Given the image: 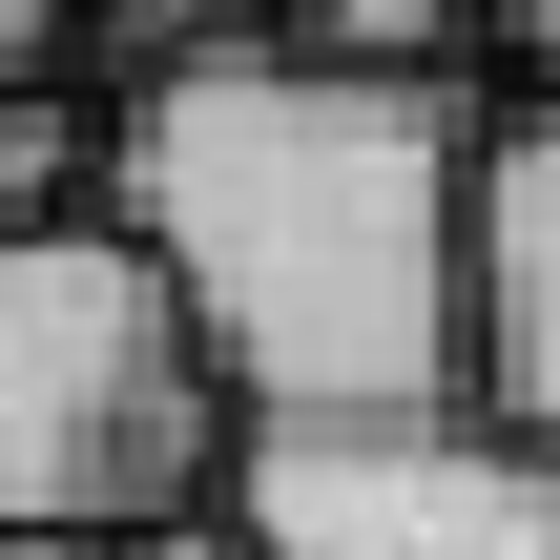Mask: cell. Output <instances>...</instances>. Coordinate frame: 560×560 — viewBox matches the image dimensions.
Wrapping results in <instances>:
<instances>
[{
  "mask_svg": "<svg viewBox=\"0 0 560 560\" xmlns=\"http://www.w3.org/2000/svg\"><path fill=\"white\" fill-rule=\"evenodd\" d=\"M229 42H291L270 0H83V62L104 83H187V62H229Z\"/></svg>",
  "mask_w": 560,
  "mask_h": 560,
  "instance_id": "7",
  "label": "cell"
},
{
  "mask_svg": "<svg viewBox=\"0 0 560 560\" xmlns=\"http://www.w3.org/2000/svg\"><path fill=\"white\" fill-rule=\"evenodd\" d=\"M0 560H125V540H0Z\"/></svg>",
  "mask_w": 560,
  "mask_h": 560,
  "instance_id": "11",
  "label": "cell"
},
{
  "mask_svg": "<svg viewBox=\"0 0 560 560\" xmlns=\"http://www.w3.org/2000/svg\"><path fill=\"white\" fill-rule=\"evenodd\" d=\"M478 83H353L229 42L104 104V229L187 291L249 416H436L478 395Z\"/></svg>",
  "mask_w": 560,
  "mask_h": 560,
  "instance_id": "1",
  "label": "cell"
},
{
  "mask_svg": "<svg viewBox=\"0 0 560 560\" xmlns=\"http://www.w3.org/2000/svg\"><path fill=\"white\" fill-rule=\"evenodd\" d=\"M478 21H499V0H312L291 42L353 62V83H478Z\"/></svg>",
  "mask_w": 560,
  "mask_h": 560,
  "instance_id": "6",
  "label": "cell"
},
{
  "mask_svg": "<svg viewBox=\"0 0 560 560\" xmlns=\"http://www.w3.org/2000/svg\"><path fill=\"white\" fill-rule=\"evenodd\" d=\"M42 229H104V125H83L62 83L0 104V249H42Z\"/></svg>",
  "mask_w": 560,
  "mask_h": 560,
  "instance_id": "5",
  "label": "cell"
},
{
  "mask_svg": "<svg viewBox=\"0 0 560 560\" xmlns=\"http://www.w3.org/2000/svg\"><path fill=\"white\" fill-rule=\"evenodd\" d=\"M270 21H312V0H270Z\"/></svg>",
  "mask_w": 560,
  "mask_h": 560,
  "instance_id": "12",
  "label": "cell"
},
{
  "mask_svg": "<svg viewBox=\"0 0 560 560\" xmlns=\"http://www.w3.org/2000/svg\"><path fill=\"white\" fill-rule=\"evenodd\" d=\"M62 62H83V0H0V104L62 83Z\"/></svg>",
  "mask_w": 560,
  "mask_h": 560,
  "instance_id": "8",
  "label": "cell"
},
{
  "mask_svg": "<svg viewBox=\"0 0 560 560\" xmlns=\"http://www.w3.org/2000/svg\"><path fill=\"white\" fill-rule=\"evenodd\" d=\"M125 560H270V540H249V520L208 499V520H145V540H125Z\"/></svg>",
  "mask_w": 560,
  "mask_h": 560,
  "instance_id": "9",
  "label": "cell"
},
{
  "mask_svg": "<svg viewBox=\"0 0 560 560\" xmlns=\"http://www.w3.org/2000/svg\"><path fill=\"white\" fill-rule=\"evenodd\" d=\"M229 520L270 560H560V457L520 416H249Z\"/></svg>",
  "mask_w": 560,
  "mask_h": 560,
  "instance_id": "3",
  "label": "cell"
},
{
  "mask_svg": "<svg viewBox=\"0 0 560 560\" xmlns=\"http://www.w3.org/2000/svg\"><path fill=\"white\" fill-rule=\"evenodd\" d=\"M249 457V395L208 374L187 291L125 229L0 249V540H145L208 520Z\"/></svg>",
  "mask_w": 560,
  "mask_h": 560,
  "instance_id": "2",
  "label": "cell"
},
{
  "mask_svg": "<svg viewBox=\"0 0 560 560\" xmlns=\"http://www.w3.org/2000/svg\"><path fill=\"white\" fill-rule=\"evenodd\" d=\"M478 416H520L560 457V104L499 125L478 166Z\"/></svg>",
  "mask_w": 560,
  "mask_h": 560,
  "instance_id": "4",
  "label": "cell"
},
{
  "mask_svg": "<svg viewBox=\"0 0 560 560\" xmlns=\"http://www.w3.org/2000/svg\"><path fill=\"white\" fill-rule=\"evenodd\" d=\"M499 42H520V83L560 104V0H499Z\"/></svg>",
  "mask_w": 560,
  "mask_h": 560,
  "instance_id": "10",
  "label": "cell"
}]
</instances>
